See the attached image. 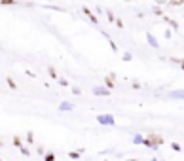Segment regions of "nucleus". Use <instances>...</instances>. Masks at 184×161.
Listing matches in <instances>:
<instances>
[{
    "label": "nucleus",
    "instance_id": "f257e3e1",
    "mask_svg": "<svg viewBox=\"0 0 184 161\" xmlns=\"http://www.w3.org/2000/svg\"><path fill=\"white\" fill-rule=\"evenodd\" d=\"M146 148H152V150H158L161 144H163V136L161 135H156V133H150L144 136V142H143Z\"/></svg>",
    "mask_w": 184,
    "mask_h": 161
},
{
    "label": "nucleus",
    "instance_id": "f03ea898",
    "mask_svg": "<svg viewBox=\"0 0 184 161\" xmlns=\"http://www.w3.org/2000/svg\"><path fill=\"white\" fill-rule=\"evenodd\" d=\"M97 121H99L101 125H114L116 123L112 114H99V116H97Z\"/></svg>",
    "mask_w": 184,
    "mask_h": 161
},
{
    "label": "nucleus",
    "instance_id": "7ed1b4c3",
    "mask_svg": "<svg viewBox=\"0 0 184 161\" xmlns=\"http://www.w3.org/2000/svg\"><path fill=\"white\" fill-rule=\"evenodd\" d=\"M93 93H95V95H104V97H106V95H110V89H108L106 85H104V87H103V85H97V87H93Z\"/></svg>",
    "mask_w": 184,
    "mask_h": 161
},
{
    "label": "nucleus",
    "instance_id": "20e7f679",
    "mask_svg": "<svg viewBox=\"0 0 184 161\" xmlns=\"http://www.w3.org/2000/svg\"><path fill=\"white\" fill-rule=\"evenodd\" d=\"M114 78H116V76H114V74H108V76L104 78V85H106V87H108V89H112V87H114V85H116V83H114Z\"/></svg>",
    "mask_w": 184,
    "mask_h": 161
},
{
    "label": "nucleus",
    "instance_id": "39448f33",
    "mask_svg": "<svg viewBox=\"0 0 184 161\" xmlns=\"http://www.w3.org/2000/svg\"><path fill=\"white\" fill-rule=\"evenodd\" d=\"M169 99H184V89H177L169 93Z\"/></svg>",
    "mask_w": 184,
    "mask_h": 161
},
{
    "label": "nucleus",
    "instance_id": "423d86ee",
    "mask_svg": "<svg viewBox=\"0 0 184 161\" xmlns=\"http://www.w3.org/2000/svg\"><path fill=\"white\" fill-rule=\"evenodd\" d=\"M72 108H74V106H72L70 102H67V101L59 104V110H61V112H67V110H72Z\"/></svg>",
    "mask_w": 184,
    "mask_h": 161
},
{
    "label": "nucleus",
    "instance_id": "0eeeda50",
    "mask_svg": "<svg viewBox=\"0 0 184 161\" xmlns=\"http://www.w3.org/2000/svg\"><path fill=\"white\" fill-rule=\"evenodd\" d=\"M146 38H148V44H150V46H152V48H158V40H156V38H154L152 34H148Z\"/></svg>",
    "mask_w": 184,
    "mask_h": 161
},
{
    "label": "nucleus",
    "instance_id": "6e6552de",
    "mask_svg": "<svg viewBox=\"0 0 184 161\" xmlns=\"http://www.w3.org/2000/svg\"><path fill=\"white\" fill-rule=\"evenodd\" d=\"M144 142V136L143 135H135L133 136V144H143Z\"/></svg>",
    "mask_w": 184,
    "mask_h": 161
},
{
    "label": "nucleus",
    "instance_id": "1a4fd4ad",
    "mask_svg": "<svg viewBox=\"0 0 184 161\" xmlns=\"http://www.w3.org/2000/svg\"><path fill=\"white\" fill-rule=\"evenodd\" d=\"M84 13H85V15H88V17L91 19V23H97V17H95V15H93V13L89 12V10H88V8H84Z\"/></svg>",
    "mask_w": 184,
    "mask_h": 161
},
{
    "label": "nucleus",
    "instance_id": "9d476101",
    "mask_svg": "<svg viewBox=\"0 0 184 161\" xmlns=\"http://www.w3.org/2000/svg\"><path fill=\"white\" fill-rule=\"evenodd\" d=\"M80 155H82L80 152H69V157H70V159H78Z\"/></svg>",
    "mask_w": 184,
    "mask_h": 161
},
{
    "label": "nucleus",
    "instance_id": "9b49d317",
    "mask_svg": "<svg viewBox=\"0 0 184 161\" xmlns=\"http://www.w3.org/2000/svg\"><path fill=\"white\" fill-rule=\"evenodd\" d=\"M6 82H8V85H10V87H12V89H17V83H15V82H14L12 78H8Z\"/></svg>",
    "mask_w": 184,
    "mask_h": 161
},
{
    "label": "nucleus",
    "instance_id": "f8f14e48",
    "mask_svg": "<svg viewBox=\"0 0 184 161\" xmlns=\"http://www.w3.org/2000/svg\"><path fill=\"white\" fill-rule=\"evenodd\" d=\"M44 161H55V155H53L51 152H48V154H46V157H44Z\"/></svg>",
    "mask_w": 184,
    "mask_h": 161
},
{
    "label": "nucleus",
    "instance_id": "ddd939ff",
    "mask_svg": "<svg viewBox=\"0 0 184 161\" xmlns=\"http://www.w3.org/2000/svg\"><path fill=\"white\" fill-rule=\"evenodd\" d=\"M14 146H17V148L23 146V144H21V138H19V136H14Z\"/></svg>",
    "mask_w": 184,
    "mask_h": 161
},
{
    "label": "nucleus",
    "instance_id": "4468645a",
    "mask_svg": "<svg viewBox=\"0 0 184 161\" xmlns=\"http://www.w3.org/2000/svg\"><path fill=\"white\" fill-rule=\"evenodd\" d=\"M173 63H177L178 67H180V68L184 70V59H173Z\"/></svg>",
    "mask_w": 184,
    "mask_h": 161
},
{
    "label": "nucleus",
    "instance_id": "2eb2a0df",
    "mask_svg": "<svg viewBox=\"0 0 184 161\" xmlns=\"http://www.w3.org/2000/svg\"><path fill=\"white\" fill-rule=\"evenodd\" d=\"M182 2H184V0H169V4H171V6H180Z\"/></svg>",
    "mask_w": 184,
    "mask_h": 161
},
{
    "label": "nucleus",
    "instance_id": "dca6fc26",
    "mask_svg": "<svg viewBox=\"0 0 184 161\" xmlns=\"http://www.w3.org/2000/svg\"><path fill=\"white\" fill-rule=\"evenodd\" d=\"M19 150H21V154H23V155H27V157H29V155H30V152H29V150H27V148H25V146H21V148H19Z\"/></svg>",
    "mask_w": 184,
    "mask_h": 161
},
{
    "label": "nucleus",
    "instance_id": "f3484780",
    "mask_svg": "<svg viewBox=\"0 0 184 161\" xmlns=\"http://www.w3.org/2000/svg\"><path fill=\"white\" fill-rule=\"evenodd\" d=\"M171 148L175 150V152H180V150H182V148H180V144H177V142H173V144H171Z\"/></svg>",
    "mask_w": 184,
    "mask_h": 161
},
{
    "label": "nucleus",
    "instance_id": "a211bd4d",
    "mask_svg": "<svg viewBox=\"0 0 184 161\" xmlns=\"http://www.w3.org/2000/svg\"><path fill=\"white\" fill-rule=\"evenodd\" d=\"M48 72H49V76H51V78H57V72H55V68H48Z\"/></svg>",
    "mask_w": 184,
    "mask_h": 161
},
{
    "label": "nucleus",
    "instance_id": "6ab92c4d",
    "mask_svg": "<svg viewBox=\"0 0 184 161\" xmlns=\"http://www.w3.org/2000/svg\"><path fill=\"white\" fill-rule=\"evenodd\" d=\"M167 23H169V25H171L173 29H177V30H178V25H177V23H175V21H173V19H167Z\"/></svg>",
    "mask_w": 184,
    "mask_h": 161
},
{
    "label": "nucleus",
    "instance_id": "aec40b11",
    "mask_svg": "<svg viewBox=\"0 0 184 161\" xmlns=\"http://www.w3.org/2000/svg\"><path fill=\"white\" fill-rule=\"evenodd\" d=\"M59 85H63V87H67V85H69V82H67V80H63V78H61V80H59Z\"/></svg>",
    "mask_w": 184,
    "mask_h": 161
},
{
    "label": "nucleus",
    "instance_id": "412c9836",
    "mask_svg": "<svg viewBox=\"0 0 184 161\" xmlns=\"http://www.w3.org/2000/svg\"><path fill=\"white\" fill-rule=\"evenodd\" d=\"M72 93H74V95H80L82 89H80V87H72Z\"/></svg>",
    "mask_w": 184,
    "mask_h": 161
},
{
    "label": "nucleus",
    "instance_id": "4be33fe9",
    "mask_svg": "<svg viewBox=\"0 0 184 161\" xmlns=\"http://www.w3.org/2000/svg\"><path fill=\"white\" fill-rule=\"evenodd\" d=\"M38 154H46V148L44 146H38Z\"/></svg>",
    "mask_w": 184,
    "mask_h": 161
},
{
    "label": "nucleus",
    "instance_id": "5701e85b",
    "mask_svg": "<svg viewBox=\"0 0 184 161\" xmlns=\"http://www.w3.org/2000/svg\"><path fill=\"white\" fill-rule=\"evenodd\" d=\"M123 61H131V53H125V55H123Z\"/></svg>",
    "mask_w": 184,
    "mask_h": 161
},
{
    "label": "nucleus",
    "instance_id": "b1692460",
    "mask_svg": "<svg viewBox=\"0 0 184 161\" xmlns=\"http://www.w3.org/2000/svg\"><path fill=\"white\" fill-rule=\"evenodd\" d=\"M2 4H14V0H2Z\"/></svg>",
    "mask_w": 184,
    "mask_h": 161
},
{
    "label": "nucleus",
    "instance_id": "393cba45",
    "mask_svg": "<svg viewBox=\"0 0 184 161\" xmlns=\"http://www.w3.org/2000/svg\"><path fill=\"white\" fill-rule=\"evenodd\" d=\"M156 2H167V0H156Z\"/></svg>",
    "mask_w": 184,
    "mask_h": 161
},
{
    "label": "nucleus",
    "instance_id": "a878e982",
    "mask_svg": "<svg viewBox=\"0 0 184 161\" xmlns=\"http://www.w3.org/2000/svg\"><path fill=\"white\" fill-rule=\"evenodd\" d=\"M125 161H139V159H125Z\"/></svg>",
    "mask_w": 184,
    "mask_h": 161
},
{
    "label": "nucleus",
    "instance_id": "bb28decb",
    "mask_svg": "<svg viewBox=\"0 0 184 161\" xmlns=\"http://www.w3.org/2000/svg\"><path fill=\"white\" fill-rule=\"evenodd\" d=\"M152 161H159V159H158V157H152Z\"/></svg>",
    "mask_w": 184,
    "mask_h": 161
}]
</instances>
